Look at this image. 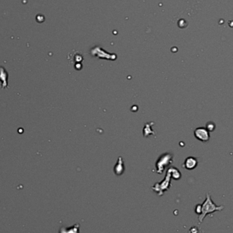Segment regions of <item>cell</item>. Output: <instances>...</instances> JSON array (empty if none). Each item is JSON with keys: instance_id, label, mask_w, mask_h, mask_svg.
<instances>
[{"instance_id": "6da1fadb", "label": "cell", "mask_w": 233, "mask_h": 233, "mask_svg": "<svg viewBox=\"0 0 233 233\" xmlns=\"http://www.w3.org/2000/svg\"><path fill=\"white\" fill-rule=\"evenodd\" d=\"M224 209V206H218L213 202L209 193L206 194V199L203 205H201V213L198 216L199 222L202 223L206 216L214 213L215 211H221Z\"/></svg>"}, {"instance_id": "7a4b0ae2", "label": "cell", "mask_w": 233, "mask_h": 233, "mask_svg": "<svg viewBox=\"0 0 233 233\" xmlns=\"http://www.w3.org/2000/svg\"><path fill=\"white\" fill-rule=\"evenodd\" d=\"M194 136L196 139L201 141V142L206 143L208 142L210 139L209 132L206 129V127H199L194 130Z\"/></svg>"}, {"instance_id": "3957f363", "label": "cell", "mask_w": 233, "mask_h": 233, "mask_svg": "<svg viewBox=\"0 0 233 233\" xmlns=\"http://www.w3.org/2000/svg\"><path fill=\"white\" fill-rule=\"evenodd\" d=\"M197 165H198V160L194 157H188L185 159L184 164H183L185 169L190 171L194 169L197 166Z\"/></svg>"}, {"instance_id": "277c9868", "label": "cell", "mask_w": 233, "mask_h": 233, "mask_svg": "<svg viewBox=\"0 0 233 233\" xmlns=\"http://www.w3.org/2000/svg\"><path fill=\"white\" fill-rule=\"evenodd\" d=\"M216 124H215V123L213 122H209L207 123V124H206V129H207L209 132L214 131L215 129H216Z\"/></svg>"}, {"instance_id": "5b68a950", "label": "cell", "mask_w": 233, "mask_h": 233, "mask_svg": "<svg viewBox=\"0 0 233 233\" xmlns=\"http://www.w3.org/2000/svg\"><path fill=\"white\" fill-rule=\"evenodd\" d=\"M196 212L197 213L200 215L201 213V205H198L196 206Z\"/></svg>"}]
</instances>
